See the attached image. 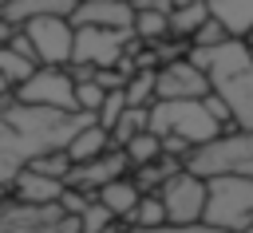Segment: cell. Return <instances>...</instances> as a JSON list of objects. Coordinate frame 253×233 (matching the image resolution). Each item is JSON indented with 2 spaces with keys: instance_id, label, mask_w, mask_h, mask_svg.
I'll list each match as a JSON object with an SVG mask.
<instances>
[{
  "instance_id": "11",
  "label": "cell",
  "mask_w": 253,
  "mask_h": 233,
  "mask_svg": "<svg viewBox=\"0 0 253 233\" xmlns=\"http://www.w3.org/2000/svg\"><path fill=\"white\" fill-rule=\"evenodd\" d=\"M67 24L71 28H103V32H130L134 8H130V0H75Z\"/></svg>"
},
{
  "instance_id": "23",
  "label": "cell",
  "mask_w": 253,
  "mask_h": 233,
  "mask_svg": "<svg viewBox=\"0 0 253 233\" xmlns=\"http://www.w3.org/2000/svg\"><path fill=\"white\" fill-rule=\"evenodd\" d=\"M123 99H126V107H134V111L150 107V103H154V71H134V75H126Z\"/></svg>"
},
{
  "instance_id": "6",
  "label": "cell",
  "mask_w": 253,
  "mask_h": 233,
  "mask_svg": "<svg viewBox=\"0 0 253 233\" xmlns=\"http://www.w3.org/2000/svg\"><path fill=\"white\" fill-rule=\"evenodd\" d=\"M16 103L24 107H43V111H63V115H79L75 111V83L67 75V67H36L16 91Z\"/></svg>"
},
{
  "instance_id": "14",
  "label": "cell",
  "mask_w": 253,
  "mask_h": 233,
  "mask_svg": "<svg viewBox=\"0 0 253 233\" xmlns=\"http://www.w3.org/2000/svg\"><path fill=\"white\" fill-rule=\"evenodd\" d=\"M8 194H12L8 201L24 205V209H51L63 197V182H51V178H40V174L24 170V174H16V182L8 186Z\"/></svg>"
},
{
  "instance_id": "13",
  "label": "cell",
  "mask_w": 253,
  "mask_h": 233,
  "mask_svg": "<svg viewBox=\"0 0 253 233\" xmlns=\"http://www.w3.org/2000/svg\"><path fill=\"white\" fill-rule=\"evenodd\" d=\"M134 8V24H130V36L138 47L154 51L158 43L170 39V24H166V12H170V0H130Z\"/></svg>"
},
{
  "instance_id": "10",
  "label": "cell",
  "mask_w": 253,
  "mask_h": 233,
  "mask_svg": "<svg viewBox=\"0 0 253 233\" xmlns=\"http://www.w3.org/2000/svg\"><path fill=\"white\" fill-rule=\"evenodd\" d=\"M206 95H210V83L186 55L154 67V103H198Z\"/></svg>"
},
{
  "instance_id": "16",
  "label": "cell",
  "mask_w": 253,
  "mask_h": 233,
  "mask_svg": "<svg viewBox=\"0 0 253 233\" xmlns=\"http://www.w3.org/2000/svg\"><path fill=\"white\" fill-rule=\"evenodd\" d=\"M71 8H75V0H8L0 8V20L8 28H24V24L40 20V16H63L67 20Z\"/></svg>"
},
{
  "instance_id": "17",
  "label": "cell",
  "mask_w": 253,
  "mask_h": 233,
  "mask_svg": "<svg viewBox=\"0 0 253 233\" xmlns=\"http://www.w3.org/2000/svg\"><path fill=\"white\" fill-rule=\"evenodd\" d=\"M206 20H210L206 0H178V4H170V12H166L170 39H178V43H186V47H190V36H194Z\"/></svg>"
},
{
  "instance_id": "28",
  "label": "cell",
  "mask_w": 253,
  "mask_h": 233,
  "mask_svg": "<svg viewBox=\"0 0 253 233\" xmlns=\"http://www.w3.org/2000/svg\"><path fill=\"white\" fill-rule=\"evenodd\" d=\"M115 225V217L99 205V201H91L83 213H79V233H103V229H111Z\"/></svg>"
},
{
  "instance_id": "30",
  "label": "cell",
  "mask_w": 253,
  "mask_h": 233,
  "mask_svg": "<svg viewBox=\"0 0 253 233\" xmlns=\"http://www.w3.org/2000/svg\"><path fill=\"white\" fill-rule=\"evenodd\" d=\"M4 47H8V51H16L20 59H28V63H36V59H32V43H28V36H24L20 28H12V36H8V43H4Z\"/></svg>"
},
{
  "instance_id": "2",
  "label": "cell",
  "mask_w": 253,
  "mask_h": 233,
  "mask_svg": "<svg viewBox=\"0 0 253 233\" xmlns=\"http://www.w3.org/2000/svg\"><path fill=\"white\" fill-rule=\"evenodd\" d=\"M210 83V95H217L229 107L233 130L253 134V51L237 39L213 47V51H190L186 55Z\"/></svg>"
},
{
  "instance_id": "31",
  "label": "cell",
  "mask_w": 253,
  "mask_h": 233,
  "mask_svg": "<svg viewBox=\"0 0 253 233\" xmlns=\"http://www.w3.org/2000/svg\"><path fill=\"white\" fill-rule=\"evenodd\" d=\"M126 233H138V229H126ZM150 233H217V229H210V225H186V229L166 225V229H150Z\"/></svg>"
},
{
  "instance_id": "24",
  "label": "cell",
  "mask_w": 253,
  "mask_h": 233,
  "mask_svg": "<svg viewBox=\"0 0 253 233\" xmlns=\"http://www.w3.org/2000/svg\"><path fill=\"white\" fill-rule=\"evenodd\" d=\"M28 170H32V174H40V178H51V182H67V174H71V158H67L63 150H51V154L36 158Z\"/></svg>"
},
{
  "instance_id": "1",
  "label": "cell",
  "mask_w": 253,
  "mask_h": 233,
  "mask_svg": "<svg viewBox=\"0 0 253 233\" xmlns=\"http://www.w3.org/2000/svg\"><path fill=\"white\" fill-rule=\"evenodd\" d=\"M83 126H91V115H63L0 99V190H8L36 158L63 150Z\"/></svg>"
},
{
  "instance_id": "4",
  "label": "cell",
  "mask_w": 253,
  "mask_h": 233,
  "mask_svg": "<svg viewBox=\"0 0 253 233\" xmlns=\"http://www.w3.org/2000/svg\"><path fill=\"white\" fill-rule=\"evenodd\" d=\"M150 134L178 138L190 150H202L221 138V126L206 115L202 99L198 103H150Z\"/></svg>"
},
{
  "instance_id": "3",
  "label": "cell",
  "mask_w": 253,
  "mask_h": 233,
  "mask_svg": "<svg viewBox=\"0 0 253 233\" xmlns=\"http://www.w3.org/2000/svg\"><path fill=\"white\" fill-rule=\"evenodd\" d=\"M202 225L217 233H245L253 225V178H210Z\"/></svg>"
},
{
  "instance_id": "19",
  "label": "cell",
  "mask_w": 253,
  "mask_h": 233,
  "mask_svg": "<svg viewBox=\"0 0 253 233\" xmlns=\"http://www.w3.org/2000/svg\"><path fill=\"white\" fill-rule=\"evenodd\" d=\"M138 197H142V194L134 190V182H130V178H119V182H111V186H103V190L95 194V201H99L115 221H123V217L138 205Z\"/></svg>"
},
{
  "instance_id": "26",
  "label": "cell",
  "mask_w": 253,
  "mask_h": 233,
  "mask_svg": "<svg viewBox=\"0 0 253 233\" xmlns=\"http://www.w3.org/2000/svg\"><path fill=\"white\" fill-rule=\"evenodd\" d=\"M221 43H229V36L221 32L217 20H206V24L190 36V51H213V47H221Z\"/></svg>"
},
{
  "instance_id": "20",
  "label": "cell",
  "mask_w": 253,
  "mask_h": 233,
  "mask_svg": "<svg viewBox=\"0 0 253 233\" xmlns=\"http://www.w3.org/2000/svg\"><path fill=\"white\" fill-rule=\"evenodd\" d=\"M123 229H138V233H150V229H166V209L158 201V194H142L138 205L119 221Z\"/></svg>"
},
{
  "instance_id": "18",
  "label": "cell",
  "mask_w": 253,
  "mask_h": 233,
  "mask_svg": "<svg viewBox=\"0 0 253 233\" xmlns=\"http://www.w3.org/2000/svg\"><path fill=\"white\" fill-rule=\"evenodd\" d=\"M107 150H115V146H111V134H107V130H99L95 122H91V126H83V130H79V134L63 146V154L71 158V166L95 162V158H103Z\"/></svg>"
},
{
  "instance_id": "7",
  "label": "cell",
  "mask_w": 253,
  "mask_h": 233,
  "mask_svg": "<svg viewBox=\"0 0 253 233\" xmlns=\"http://www.w3.org/2000/svg\"><path fill=\"white\" fill-rule=\"evenodd\" d=\"M130 32H103V28H75L71 39V63L67 67H91V71H115L123 55L130 51Z\"/></svg>"
},
{
  "instance_id": "21",
  "label": "cell",
  "mask_w": 253,
  "mask_h": 233,
  "mask_svg": "<svg viewBox=\"0 0 253 233\" xmlns=\"http://www.w3.org/2000/svg\"><path fill=\"white\" fill-rule=\"evenodd\" d=\"M123 158H126L130 170H142V166H150V162L162 158V138L150 134V130H142V134H134V138L123 146Z\"/></svg>"
},
{
  "instance_id": "25",
  "label": "cell",
  "mask_w": 253,
  "mask_h": 233,
  "mask_svg": "<svg viewBox=\"0 0 253 233\" xmlns=\"http://www.w3.org/2000/svg\"><path fill=\"white\" fill-rule=\"evenodd\" d=\"M36 71V63H28V59H20L16 51H8L4 43H0V79H8L12 87H20L28 75Z\"/></svg>"
},
{
  "instance_id": "5",
  "label": "cell",
  "mask_w": 253,
  "mask_h": 233,
  "mask_svg": "<svg viewBox=\"0 0 253 233\" xmlns=\"http://www.w3.org/2000/svg\"><path fill=\"white\" fill-rule=\"evenodd\" d=\"M182 170H190L194 178L210 182V178H253V134H221L217 142L194 150Z\"/></svg>"
},
{
  "instance_id": "27",
  "label": "cell",
  "mask_w": 253,
  "mask_h": 233,
  "mask_svg": "<svg viewBox=\"0 0 253 233\" xmlns=\"http://www.w3.org/2000/svg\"><path fill=\"white\" fill-rule=\"evenodd\" d=\"M103 95H107V91H103L95 79H91V83H75V111H79V115H95L99 103H103Z\"/></svg>"
},
{
  "instance_id": "22",
  "label": "cell",
  "mask_w": 253,
  "mask_h": 233,
  "mask_svg": "<svg viewBox=\"0 0 253 233\" xmlns=\"http://www.w3.org/2000/svg\"><path fill=\"white\" fill-rule=\"evenodd\" d=\"M142 130H150V107H142V111H134V107H126V115L115 122V130H111V146L115 150H123L134 134H142Z\"/></svg>"
},
{
  "instance_id": "15",
  "label": "cell",
  "mask_w": 253,
  "mask_h": 233,
  "mask_svg": "<svg viewBox=\"0 0 253 233\" xmlns=\"http://www.w3.org/2000/svg\"><path fill=\"white\" fill-rule=\"evenodd\" d=\"M206 12H210V20L221 24V32L229 39H237V43L249 39V32H253V0H206Z\"/></svg>"
},
{
  "instance_id": "9",
  "label": "cell",
  "mask_w": 253,
  "mask_h": 233,
  "mask_svg": "<svg viewBox=\"0 0 253 233\" xmlns=\"http://www.w3.org/2000/svg\"><path fill=\"white\" fill-rule=\"evenodd\" d=\"M158 201L166 209V225H174V229L202 225V213H206V182L194 178L190 170H182V174H174L158 190Z\"/></svg>"
},
{
  "instance_id": "8",
  "label": "cell",
  "mask_w": 253,
  "mask_h": 233,
  "mask_svg": "<svg viewBox=\"0 0 253 233\" xmlns=\"http://www.w3.org/2000/svg\"><path fill=\"white\" fill-rule=\"evenodd\" d=\"M32 43V59L36 67H67L71 63V39H75V28L63 20V16H40L32 24L20 28Z\"/></svg>"
},
{
  "instance_id": "33",
  "label": "cell",
  "mask_w": 253,
  "mask_h": 233,
  "mask_svg": "<svg viewBox=\"0 0 253 233\" xmlns=\"http://www.w3.org/2000/svg\"><path fill=\"white\" fill-rule=\"evenodd\" d=\"M245 233H253V225H249V229H245Z\"/></svg>"
},
{
  "instance_id": "12",
  "label": "cell",
  "mask_w": 253,
  "mask_h": 233,
  "mask_svg": "<svg viewBox=\"0 0 253 233\" xmlns=\"http://www.w3.org/2000/svg\"><path fill=\"white\" fill-rule=\"evenodd\" d=\"M130 174V166H126V158H123V150H107L103 158H95V162H83V166H71V174H67V190H79V194H87V197H95L103 186H111V182H119V178H126Z\"/></svg>"
},
{
  "instance_id": "29",
  "label": "cell",
  "mask_w": 253,
  "mask_h": 233,
  "mask_svg": "<svg viewBox=\"0 0 253 233\" xmlns=\"http://www.w3.org/2000/svg\"><path fill=\"white\" fill-rule=\"evenodd\" d=\"M91 201H95V197H87V194H79V190H67V186H63V197L55 201V209H59L63 217H79Z\"/></svg>"
},
{
  "instance_id": "32",
  "label": "cell",
  "mask_w": 253,
  "mask_h": 233,
  "mask_svg": "<svg viewBox=\"0 0 253 233\" xmlns=\"http://www.w3.org/2000/svg\"><path fill=\"white\" fill-rule=\"evenodd\" d=\"M245 47H249V51H253V32H249V39H245Z\"/></svg>"
}]
</instances>
